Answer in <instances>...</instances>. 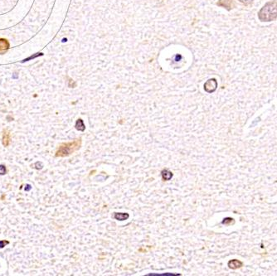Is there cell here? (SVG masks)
<instances>
[{"mask_svg":"<svg viewBox=\"0 0 277 276\" xmlns=\"http://www.w3.org/2000/svg\"><path fill=\"white\" fill-rule=\"evenodd\" d=\"M81 146V139H76L74 140L67 143H62L58 148L56 152L55 157L57 158H65L70 156L71 154L79 150Z\"/></svg>","mask_w":277,"mask_h":276,"instance_id":"obj_1","label":"cell"},{"mask_svg":"<svg viewBox=\"0 0 277 276\" xmlns=\"http://www.w3.org/2000/svg\"><path fill=\"white\" fill-rule=\"evenodd\" d=\"M258 18L261 22H271L277 18V2L265 3L258 12Z\"/></svg>","mask_w":277,"mask_h":276,"instance_id":"obj_2","label":"cell"},{"mask_svg":"<svg viewBox=\"0 0 277 276\" xmlns=\"http://www.w3.org/2000/svg\"><path fill=\"white\" fill-rule=\"evenodd\" d=\"M218 87V81L216 79H209L204 84V90L208 93H213L217 90Z\"/></svg>","mask_w":277,"mask_h":276,"instance_id":"obj_3","label":"cell"},{"mask_svg":"<svg viewBox=\"0 0 277 276\" xmlns=\"http://www.w3.org/2000/svg\"><path fill=\"white\" fill-rule=\"evenodd\" d=\"M10 143H11V134L9 130L4 129L3 130L2 134V144L4 147H8Z\"/></svg>","mask_w":277,"mask_h":276,"instance_id":"obj_4","label":"cell"},{"mask_svg":"<svg viewBox=\"0 0 277 276\" xmlns=\"http://www.w3.org/2000/svg\"><path fill=\"white\" fill-rule=\"evenodd\" d=\"M227 265H228V267H229L230 269H239V268H241V267L243 266V263H242L241 260H239V259H234L229 260L228 263H227Z\"/></svg>","mask_w":277,"mask_h":276,"instance_id":"obj_5","label":"cell"},{"mask_svg":"<svg viewBox=\"0 0 277 276\" xmlns=\"http://www.w3.org/2000/svg\"><path fill=\"white\" fill-rule=\"evenodd\" d=\"M10 47V44L7 39L0 38V54L6 52Z\"/></svg>","mask_w":277,"mask_h":276,"instance_id":"obj_6","label":"cell"},{"mask_svg":"<svg viewBox=\"0 0 277 276\" xmlns=\"http://www.w3.org/2000/svg\"><path fill=\"white\" fill-rule=\"evenodd\" d=\"M129 217V215L128 213H122V212H115L114 215V218L118 221H125Z\"/></svg>","mask_w":277,"mask_h":276,"instance_id":"obj_7","label":"cell"},{"mask_svg":"<svg viewBox=\"0 0 277 276\" xmlns=\"http://www.w3.org/2000/svg\"><path fill=\"white\" fill-rule=\"evenodd\" d=\"M161 175H162V178L164 179V181H169L171 180V178H173V174L172 172H170L169 169H164V170L161 172Z\"/></svg>","mask_w":277,"mask_h":276,"instance_id":"obj_8","label":"cell"},{"mask_svg":"<svg viewBox=\"0 0 277 276\" xmlns=\"http://www.w3.org/2000/svg\"><path fill=\"white\" fill-rule=\"evenodd\" d=\"M75 128H76V130H78V131H81V132L85 131V130H86V125L84 124L83 120H81V119H78V120H77V122H76Z\"/></svg>","mask_w":277,"mask_h":276,"instance_id":"obj_9","label":"cell"},{"mask_svg":"<svg viewBox=\"0 0 277 276\" xmlns=\"http://www.w3.org/2000/svg\"><path fill=\"white\" fill-rule=\"evenodd\" d=\"M234 222H235L234 219L232 218V217H226V218L223 219L222 221V223L223 224V225H226V226H229L231 224H234Z\"/></svg>","mask_w":277,"mask_h":276,"instance_id":"obj_10","label":"cell"},{"mask_svg":"<svg viewBox=\"0 0 277 276\" xmlns=\"http://www.w3.org/2000/svg\"><path fill=\"white\" fill-rule=\"evenodd\" d=\"M148 276H178L180 274H173V273H164V274H149Z\"/></svg>","mask_w":277,"mask_h":276,"instance_id":"obj_11","label":"cell"},{"mask_svg":"<svg viewBox=\"0 0 277 276\" xmlns=\"http://www.w3.org/2000/svg\"><path fill=\"white\" fill-rule=\"evenodd\" d=\"M7 173L8 170L6 166L4 164H0V175H5V174H7Z\"/></svg>","mask_w":277,"mask_h":276,"instance_id":"obj_12","label":"cell"},{"mask_svg":"<svg viewBox=\"0 0 277 276\" xmlns=\"http://www.w3.org/2000/svg\"><path fill=\"white\" fill-rule=\"evenodd\" d=\"M9 240H0V249H3V248H4L6 245H9Z\"/></svg>","mask_w":277,"mask_h":276,"instance_id":"obj_13","label":"cell"},{"mask_svg":"<svg viewBox=\"0 0 277 276\" xmlns=\"http://www.w3.org/2000/svg\"><path fill=\"white\" fill-rule=\"evenodd\" d=\"M238 1H240L241 3H243L245 5H250L252 3L254 0H238Z\"/></svg>","mask_w":277,"mask_h":276,"instance_id":"obj_14","label":"cell"},{"mask_svg":"<svg viewBox=\"0 0 277 276\" xmlns=\"http://www.w3.org/2000/svg\"><path fill=\"white\" fill-rule=\"evenodd\" d=\"M32 189V186L30 184H27L26 185V187H25V191H27V192H28V191H30V190Z\"/></svg>","mask_w":277,"mask_h":276,"instance_id":"obj_15","label":"cell"}]
</instances>
